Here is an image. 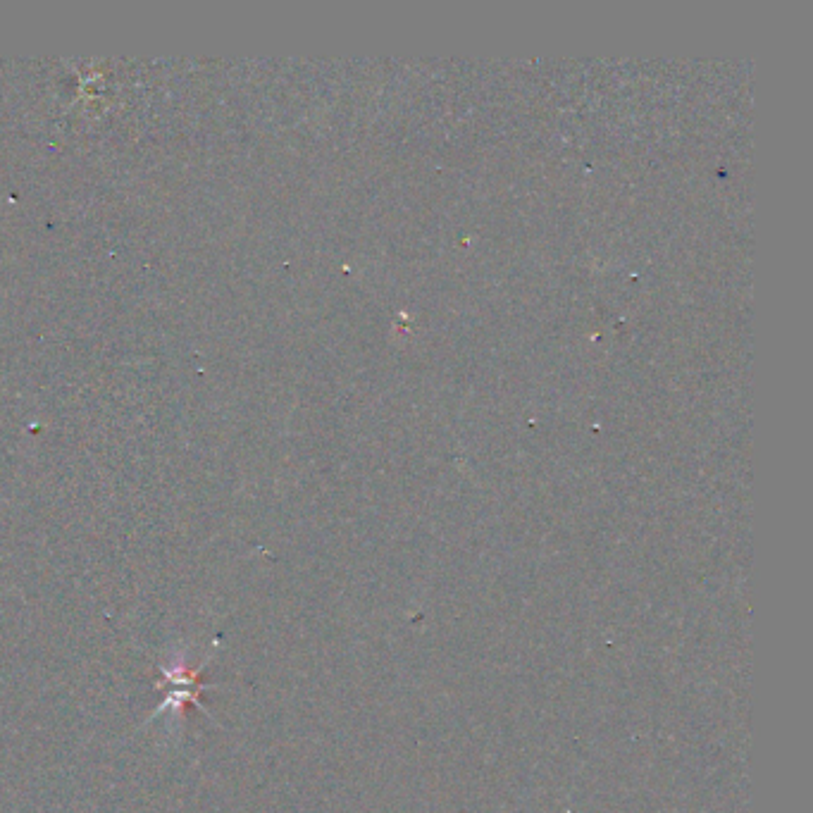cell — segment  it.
Segmentation results:
<instances>
[{"mask_svg":"<svg viewBox=\"0 0 813 813\" xmlns=\"http://www.w3.org/2000/svg\"><path fill=\"white\" fill-rule=\"evenodd\" d=\"M208 663V661H206ZM206 663L198 668H189V666H177V668H160V673L165 675L163 680L155 682V687H165V685H172V690L167 692V699L165 704L160 706L155 713H163V711H177L182 713V709L186 704H194V706H201L198 704V697H201V680H198V675L203 673V668H206Z\"/></svg>","mask_w":813,"mask_h":813,"instance_id":"cell-1","label":"cell"}]
</instances>
